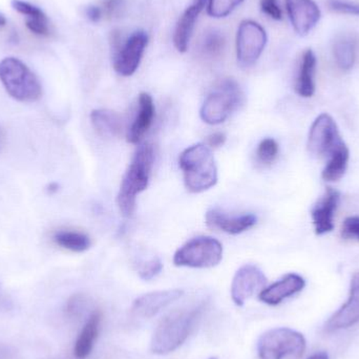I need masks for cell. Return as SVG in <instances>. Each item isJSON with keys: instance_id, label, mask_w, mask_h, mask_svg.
<instances>
[{"instance_id": "1", "label": "cell", "mask_w": 359, "mask_h": 359, "mask_svg": "<svg viewBox=\"0 0 359 359\" xmlns=\"http://www.w3.org/2000/svg\"><path fill=\"white\" fill-rule=\"evenodd\" d=\"M206 304L176 310L158 324L151 341V350L157 355H168L181 348L200 320Z\"/></svg>"}, {"instance_id": "2", "label": "cell", "mask_w": 359, "mask_h": 359, "mask_svg": "<svg viewBox=\"0 0 359 359\" xmlns=\"http://www.w3.org/2000/svg\"><path fill=\"white\" fill-rule=\"evenodd\" d=\"M154 161L155 151L153 145L149 143L140 145L133 156L117 196V205L123 217H130L134 215L137 198L149 186Z\"/></svg>"}, {"instance_id": "3", "label": "cell", "mask_w": 359, "mask_h": 359, "mask_svg": "<svg viewBox=\"0 0 359 359\" xmlns=\"http://www.w3.org/2000/svg\"><path fill=\"white\" fill-rule=\"evenodd\" d=\"M179 168L183 172L186 189L191 194L206 191L217 184V164L210 147L205 143L184 149L179 157Z\"/></svg>"}, {"instance_id": "4", "label": "cell", "mask_w": 359, "mask_h": 359, "mask_svg": "<svg viewBox=\"0 0 359 359\" xmlns=\"http://www.w3.org/2000/svg\"><path fill=\"white\" fill-rule=\"evenodd\" d=\"M0 82L8 95L20 102H34L42 95L37 76L15 57H6L0 61Z\"/></svg>"}, {"instance_id": "5", "label": "cell", "mask_w": 359, "mask_h": 359, "mask_svg": "<svg viewBox=\"0 0 359 359\" xmlns=\"http://www.w3.org/2000/svg\"><path fill=\"white\" fill-rule=\"evenodd\" d=\"M306 348L305 337L286 327L266 331L257 344L259 359H299L305 353Z\"/></svg>"}, {"instance_id": "6", "label": "cell", "mask_w": 359, "mask_h": 359, "mask_svg": "<svg viewBox=\"0 0 359 359\" xmlns=\"http://www.w3.org/2000/svg\"><path fill=\"white\" fill-rule=\"evenodd\" d=\"M244 100V95L238 82L226 79L217 90L207 96L201 107L200 117L205 123L217 126L223 123Z\"/></svg>"}, {"instance_id": "7", "label": "cell", "mask_w": 359, "mask_h": 359, "mask_svg": "<svg viewBox=\"0 0 359 359\" xmlns=\"http://www.w3.org/2000/svg\"><path fill=\"white\" fill-rule=\"evenodd\" d=\"M223 259V246L217 238L198 236L184 244L174 255L177 267L207 269L219 265Z\"/></svg>"}, {"instance_id": "8", "label": "cell", "mask_w": 359, "mask_h": 359, "mask_svg": "<svg viewBox=\"0 0 359 359\" xmlns=\"http://www.w3.org/2000/svg\"><path fill=\"white\" fill-rule=\"evenodd\" d=\"M111 42L114 48L113 67L116 73L123 77L134 75L149 44L147 32H134L124 42H122L120 34L114 32Z\"/></svg>"}, {"instance_id": "9", "label": "cell", "mask_w": 359, "mask_h": 359, "mask_svg": "<svg viewBox=\"0 0 359 359\" xmlns=\"http://www.w3.org/2000/svg\"><path fill=\"white\" fill-rule=\"evenodd\" d=\"M265 29L253 20H243L236 33V58L243 67L255 65L267 46Z\"/></svg>"}, {"instance_id": "10", "label": "cell", "mask_w": 359, "mask_h": 359, "mask_svg": "<svg viewBox=\"0 0 359 359\" xmlns=\"http://www.w3.org/2000/svg\"><path fill=\"white\" fill-rule=\"evenodd\" d=\"M341 140L337 122L328 114H322L314 120L308 137V149L318 158L330 156Z\"/></svg>"}, {"instance_id": "11", "label": "cell", "mask_w": 359, "mask_h": 359, "mask_svg": "<svg viewBox=\"0 0 359 359\" xmlns=\"http://www.w3.org/2000/svg\"><path fill=\"white\" fill-rule=\"evenodd\" d=\"M267 285V278L257 266L247 264L238 268L232 278L230 295L238 307H243L255 293L261 292Z\"/></svg>"}, {"instance_id": "12", "label": "cell", "mask_w": 359, "mask_h": 359, "mask_svg": "<svg viewBox=\"0 0 359 359\" xmlns=\"http://www.w3.org/2000/svg\"><path fill=\"white\" fill-rule=\"evenodd\" d=\"M286 10L295 33L306 36L320 22L322 11L313 0H286Z\"/></svg>"}, {"instance_id": "13", "label": "cell", "mask_w": 359, "mask_h": 359, "mask_svg": "<svg viewBox=\"0 0 359 359\" xmlns=\"http://www.w3.org/2000/svg\"><path fill=\"white\" fill-rule=\"evenodd\" d=\"M183 294L182 289H168L145 293L135 299L132 306L133 314L141 318H154L181 299Z\"/></svg>"}, {"instance_id": "14", "label": "cell", "mask_w": 359, "mask_h": 359, "mask_svg": "<svg viewBox=\"0 0 359 359\" xmlns=\"http://www.w3.org/2000/svg\"><path fill=\"white\" fill-rule=\"evenodd\" d=\"M359 323V271L352 276L348 301L329 318L325 330L328 333L351 328Z\"/></svg>"}, {"instance_id": "15", "label": "cell", "mask_w": 359, "mask_h": 359, "mask_svg": "<svg viewBox=\"0 0 359 359\" xmlns=\"http://www.w3.org/2000/svg\"><path fill=\"white\" fill-rule=\"evenodd\" d=\"M341 202V194L332 187H328L324 196L314 205L311 210L314 229L318 236L329 233L334 229V217Z\"/></svg>"}, {"instance_id": "16", "label": "cell", "mask_w": 359, "mask_h": 359, "mask_svg": "<svg viewBox=\"0 0 359 359\" xmlns=\"http://www.w3.org/2000/svg\"><path fill=\"white\" fill-rule=\"evenodd\" d=\"M305 287L306 280L303 276L297 273H288L273 284L266 286L259 293V299L266 305L278 306L285 299L302 292Z\"/></svg>"}, {"instance_id": "17", "label": "cell", "mask_w": 359, "mask_h": 359, "mask_svg": "<svg viewBox=\"0 0 359 359\" xmlns=\"http://www.w3.org/2000/svg\"><path fill=\"white\" fill-rule=\"evenodd\" d=\"M207 226L228 234H240L252 228L257 223V215L246 213L229 215L219 209H210L205 215Z\"/></svg>"}, {"instance_id": "18", "label": "cell", "mask_w": 359, "mask_h": 359, "mask_svg": "<svg viewBox=\"0 0 359 359\" xmlns=\"http://www.w3.org/2000/svg\"><path fill=\"white\" fill-rule=\"evenodd\" d=\"M155 114L156 107L151 95L141 93L139 96L138 113L126 133V140L128 143L138 144L142 140L153 124Z\"/></svg>"}, {"instance_id": "19", "label": "cell", "mask_w": 359, "mask_h": 359, "mask_svg": "<svg viewBox=\"0 0 359 359\" xmlns=\"http://www.w3.org/2000/svg\"><path fill=\"white\" fill-rule=\"evenodd\" d=\"M207 2L208 0H194V4L188 6L180 17L174 34V44L180 53H185L188 50L194 25Z\"/></svg>"}, {"instance_id": "20", "label": "cell", "mask_w": 359, "mask_h": 359, "mask_svg": "<svg viewBox=\"0 0 359 359\" xmlns=\"http://www.w3.org/2000/svg\"><path fill=\"white\" fill-rule=\"evenodd\" d=\"M101 323L102 312L99 309L93 310L76 339L74 346V356L76 359H86L90 355L100 333Z\"/></svg>"}, {"instance_id": "21", "label": "cell", "mask_w": 359, "mask_h": 359, "mask_svg": "<svg viewBox=\"0 0 359 359\" xmlns=\"http://www.w3.org/2000/svg\"><path fill=\"white\" fill-rule=\"evenodd\" d=\"M316 65L318 59L316 53L311 48H307L302 57L294 86L295 93L303 98H310L316 93Z\"/></svg>"}, {"instance_id": "22", "label": "cell", "mask_w": 359, "mask_h": 359, "mask_svg": "<svg viewBox=\"0 0 359 359\" xmlns=\"http://www.w3.org/2000/svg\"><path fill=\"white\" fill-rule=\"evenodd\" d=\"M90 121L97 134L103 138H118L123 133L121 116L111 109H94L90 113Z\"/></svg>"}, {"instance_id": "23", "label": "cell", "mask_w": 359, "mask_h": 359, "mask_svg": "<svg viewBox=\"0 0 359 359\" xmlns=\"http://www.w3.org/2000/svg\"><path fill=\"white\" fill-rule=\"evenodd\" d=\"M350 151L345 142L339 144L329 156L328 162L322 172V178L326 182H337L343 178L349 163Z\"/></svg>"}, {"instance_id": "24", "label": "cell", "mask_w": 359, "mask_h": 359, "mask_svg": "<svg viewBox=\"0 0 359 359\" xmlns=\"http://www.w3.org/2000/svg\"><path fill=\"white\" fill-rule=\"evenodd\" d=\"M53 240L61 248L78 253L88 250L92 244L88 234L75 230H59L55 232Z\"/></svg>"}, {"instance_id": "25", "label": "cell", "mask_w": 359, "mask_h": 359, "mask_svg": "<svg viewBox=\"0 0 359 359\" xmlns=\"http://www.w3.org/2000/svg\"><path fill=\"white\" fill-rule=\"evenodd\" d=\"M333 56L339 69L350 71L356 60L355 42L348 37L339 38L333 44Z\"/></svg>"}, {"instance_id": "26", "label": "cell", "mask_w": 359, "mask_h": 359, "mask_svg": "<svg viewBox=\"0 0 359 359\" xmlns=\"http://www.w3.org/2000/svg\"><path fill=\"white\" fill-rule=\"evenodd\" d=\"M278 144L274 139L266 138L261 141L257 149V161L264 166L271 165L278 155Z\"/></svg>"}, {"instance_id": "27", "label": "cell", "mask_w": 359, "mask_h": 359, "mask_svg": "<svg viewBox=\"0 0 359 359\" xmlns=\"http://www.w3.org/2000/svg\"><path fill=\"white\" fill-rule=\"evenodd\" d=\"M243 1L244 0H208L207 13L213 18H224L231 14Z\"/></svg>"}, {"instance_id": "28", "label": "cell", "mask_w": 359, "mask_h": 359, "mask_svg": "<svg viewBox=\"0 0 359 359\" xmlns=\"http://www.w3.org/2000/svg\"><path fill=\"white\" fill-rule=\"evenodd\" d=\"M224 46H225V38L222 35L221 32L215 29L208 32L202 41L203 52L209 56H217L221 54Z\"/></svg>"}, {"instance_id": "29", "label": "cell", "mask_w": 359, "mask_h": 359, "mask_svg": "<svg viewBox=\"0 0 359 359\" xmlns=\"http://www.w3.org/2000/svg\"><path fill=\"white\" fill-rule=\"evenodd\" d=\"M90 299L86 294L78 293L69 297L67 303V313L72 318H78L90 307Z\"/></svg>"}, {"instance_id": "30", "label": "cell", "mask_w": 359, "mask_h": 359, "mask_svg": "<svg viewBox=\"0 0 359 359\" xmlns=\"http://www.w3.org/2000/svg\"><path fill=\"white\" fill-rule=\"evenodd\" d=\"M163 270V263L159 257H151L138 268V274L143 280H151L159 276Z\"/></svg>"}, {"instance_id": "31", "label": "cell", "mask_w": 359, "mask_h": 359, "mask_svg": "<svg viewBox=\"0 0 359 359\" xmlns=\"http://www.w3.org/2000/svg\"><path fill=\"white\" fill-rule=\"evenodd\" d=\"M11 4H12V8L19 14L23 15L25 19L46 17V13L39 6L29 4V2L25 1V0H12Z\"/></svg>"}, {"instance_id": "32", "label": "cell", "mask_w": 359, "mask_h": 359, "mask_svg": "<svg viewBox=\"0 0 359 359\" xmlns=\"http://www.w3.org/2000/svg\"><path fill=\"white\" fill-rule=\"evenodd\" d=\"M341 234L344 240L359 242L358 215L347 217V219L344 221L343 226H341Z\"/></svg>"}, {"instance_id": "33", "label": "cell", "mask_w": 359, "mask_h": 359, "mask_svg": "<svg viewBox=\"0 0 359 359\" xmlns=\"http://www.w3.org/2000/svg\"><path fill=\"white\" fill-rule=\"evenodd\" d=\"M25 25L34 35L40 36V37H48L50 35L48 16L42 18L25 19Z\"/></svg>"}, {"instance_id": "34", "label": "cell", "mask_w": 359, "mask_h": 359, "mask_svg": "<svg viewBox=\"0 0 359 359\" xmlns=\"http://www.w3.org/2000/svg\"><path fill=\"white\" fill-rule=\"evenodd\" d=\"M328 6L331 11L339 14L355 15L359 16V4L348 0H329Z\"/></svg>"}, {"instance_id": "35", "label": "cell", "mask_w": 359, "mask_h": 359, "mask_svg": "<svg viewBox=\"0 0 359 359\" xmlns=\"http://www.w3.org/2000/svg\"><path fill=\"white\" fill-rule=\"evenodd\" d=\"M124 1L126 0H103L102 8L103 17L109 19L116 18L121 14V11L124 8Z\"/></svg>"}, {"instance_id": "36", "label": "cell", "mask_w": 359, "mask_h": 359, "mask_svg": "<svg viewBox=\"0 0 359 359\" xmlns=\"http://www.w3.org/2000/svg\"><path fill=\"white\" fill-rule=\"evenodd\" d=\"M262 12L265 13L270 18L274 20H282V8L278 6V0H261Z\"/></svg>"}, {"instance_id": "37", "label": "cell", "mask_w": 359, "mask_h": 359, "mask_svg": "<svg viewBox=\"0 0 359 359\" xmlns=\"http://www.w3.org/2000/svg\"><path fill=\"white\" fill-rule=\"evenodd\" d=\"M84 14H86V18L90 22L97 23L103 18V12L101 6H88L86 10H84Z\"/></svg>"}, {"instance_id": "38", "label": "cell", "mask_w": 359, "mask_h": 359, "mask_svg": "<svg viewBox=\"0 0 359 359\" xmlns=\"http://www.w3.org/2000/svg\"><path fill=\"white\" fill-rule=\"evenodd\" d=\"M226 139L227 138L223 133H215V134H211L210 136L207 137L205 144L210 149H219V147L225 144Z\"/></svg>"}, {"instance_id": "39", "label": "cell", "mask_w": 359, "mask_h": 359, "mask_svg": "<svg viewBox=\"0 0 359 359\" xmlns=\"http://www.w3.org/2000/svg\"><path fill=\"white\" fill-rule=\"evenodd\" d=\"M59 189V185L57 183H55V182H53V183H50L48 185V188H46V190H48V194H56L57 191H58Z\"/></svg>"}, {"instance_id": "40", "label": "cell", "mask_w": 359, "mask_h": 359, "mask_svg": "<svg viewBox=\"0 0 359 359\" xmlns=\"http://www.w3.org/2000/svg\"><path fill=\"white\" fill-rule=\"evenodd\" d=\"M307 359H329V355L324 351L316 352V353H314L313 355L310 356Z\"/></svg>"}, {"instance_id": "41", "label": "cell", "mask_w": 359, "mask_h": 359, "mask_svg": "<svg viewBox=\"0 0 359 359\" xmlns=\"http://www.w3.org/2000/svg\"><path fill=\"white\" fill-rule=\"evenodd\" d=\"M6 25V18L4 17V15H2L0 13V27H4Z\"/></svg>"}, {"instance_id": "42", "label": "cell", "mask_w": 359, "mask_h": 359, "mask_svg": "<svg viewBox=\"0 0 359 359\" xmlns=\"http://www.w3.org/2000/svg\"><path fill=\"white\" fill-rule=\"evenodd\" d=\"M2 354H4V352H2V353H1V352H0V358H1Z\"/></svg>"}, {"instance_id": "43", "label": "cell", "mask_w": 359, "mask_h": 359, "mask_svg": "<svg viewBox=\"0 0 359 359\" xmlns=\"http://www.w3.org/2000/svg\"><path fill=\"white\" fill-rule=\"evenodd\" d=\"M209 359H217V358H210Z\"/></svg>"}]
</instances>
